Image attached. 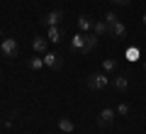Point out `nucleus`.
<instances>
[{"label":"nucleus","mask_w":146,"mask_h":134,"mask_svg":"<svg viewBox=\"0 0 146 134\" xmlns=\"http://www.w3.org/2000/svg\"><path fill=\"white\" fill-rule=\"evenodd\" d=\"M110 83H112V81L107 78L105 71H95V73H90V76L85 78V85H88L90 90H105Z\"/></svg>","instance_id":"f257e3e1"},{"label":"nucleus","mask_w":146,"mask_h":134,"mask_svg":"<svg viewBox=\"0 0 146 134\" xmlns=\"http://www.w3.org/2000/svg\"><path fill=\"white\" fill-rule=\"evenodd\" d=\"M0 51L5 54V59H15L17 54H20V44H17V39L5 37V39H3V44H0Z\"/></svg>","instance_id":"f03ea898"},{"label":"nucleus","mask_w":146,"mask_h":134,"mask_svg":"<svg viewBox=\"0 0 146 134\" xmlns=\"http://www.w3.org/2000/svg\"><path fill=\"white\" fill-rule=\"evenodd\" d=\"M61 20H63V10H58V7H56V10H51V12H46V15H42V20H39V22H42V25L49 29V27H58V25H61Z\"/></svg>","instance_id":"7ed1b4c3"},{"label":"nucleus","mask_w":146,"mask_h":134,"mask_svg":"<svg viewBox=\"0 0 146 134\" xmlns=\"http://www.w3.org/2000/svg\"><path fill=\"white\" fill-rule=\"evenodd\" d=\"M44 66L51 68V71H61V68H63V59H61V54H56V51H46V54H44Z\"/></svg>","instance_id":"20e7f679"},{"label":"nucleus","mask_w":146,"mask_h":134,"mask_svg":"<svg viewBox=\"0 0 146 134\" xmlns=\"http://www.w3.org/2000/svg\"><path fill=\"white\" fill-rule=\"evenodd\" d=\"M115 117H117V110H112V107L100 110V115H98V127H110V124L115 122Z\"/></svg>","instance_id":"39448f33"},{"label":"nucleus","mask_w":146,"mask_h":134,"mask_svg":"<svg viewBox=\"0 0 146 134\" xmlns=\"http://www.w3.org/2000/svg\"><path fill=\"white\" fill-rule=\"evenodd\" d=\"M88 54V47H85V34H76L71 37V54Z\"/></svg>","instance_id":"423d86ee"},{"label":"nucleus","mask_w":146,"mask_h":134,"mask_svg":"<svg viewBox=\"0 0 146 134\" xmlns=\"http://www.w3.org/2000/svg\"><path fill=\"white\" fill-rule=\"evenodd\" d=\"M110 37L112 39H124L127 37V25L122 20H117L115 25H110Z\"/></svg>","instance_id":"0eeeda50"},{"label":"nucleus","mask_w":146,"mask_h":134,"mask_svg":"<svg viewBox=\"0 0 146 134\" xmlns=\"http://www.w3.org/2000/svg\"><path fill=\"white\" fill-rule=\"evenodd\" d=\"M93 25H95V20L90 15H78V29L83 32V34H88V32L93 29Z\"/></svg>","instance_id":"6e6552de"},{"label":"nucleus","mask_w":146,"mask_h":134,"mask_svg":"<svg viewBox=\"0 0 146 134\" xmlns=\"http://www.w3.org/2000/svg\"><path fill=\"white\" fill-rule=\"evenodd\" d=\"M46 39L51 41V44H58V41L63 39V29L61 27H49L46 29Z\"/></svg>","instance_id":"1a4fd4ad"},{"label":"nucleus","mask_w":146,"mask_h":134,"mask_svg":"<svg viewBox=\"0 0 146 134\" xmlns=\"http://www.w3.org/2000/svg\"><path fill=\"white\" fill-rule=\"evenodd\" d=\"M32 47H34L36 54H46V47H49V39H44V37L36 34L34 39H32Z\"/></svg>","instance_id":"9d476101"},{"label":"nucleus","mask_w":146,"mask_h":134,"mask_svg":"<svg viewBox=\"0 0 146 134\" xmlns=\"http://www.w3.org/2000/svg\"><path fill=\"white\" fill-rule=\"evenodd\" d=\"M56 124H58V129H61L63 134H71L73 129H76V124H73V119H71V117H58V122H56Z\"/></svg>","instance_id":"9b49d317"},{"label":"nucleus","mask_w":146,"mask_h":134,"mask_svg":"<svg viewBox=\"0 0 146 134\" xmlns=\"http://www.w3.org/2000/svg\"><path fill=\"white\" fill-rule=\"evenodd\" d=\"M112 85H115V90L124 93L127 88H129V81H127V76H115V78H112Z\"/></svg>","instance_id":"f8f14e48"},{"label":"nucleus","mask_w":146,"mask_h":134,"mask_svg":"<svg viewBox=\"0 0 146 134\" xmlns=\"http://www.w3.org/2000/svg\"><path fill=\"white\" fill-rule=\"evenodd\" d=\"M93 32H95L98 37H102V34H110V25H107L105 20H98V22L93 25Z\"/></svg>","instance_id":"ddd939ff"},{"label":"nucleus","mask_w":146,"mask_h":134,"mask_svg":"<svg viewBox=\"0 0 146 134\" xmlns=\"http://www.w3.org/2000/svg\"><path fill=\"white\" fill-rule=\"evenodd\" d=\"M102 71L105 73H115L117 71V59H112V56L102 59Z\"/></svg>","instance_id":"4468645a"},{"label":"nucleus","mask_w":146,"mask_h":134,"mask_svg":"<svg viewBox=\"0 0 146 134\" xmlns=\"http://www.w3.org/2000/svg\"><path fill=\"white\" fill-rule=\"evenodd\" d=\"M29 68H32V71H42V68H44V56H42V54H36V56L29 59Z\"/></svg>","instance_id":"2eb2a0df"},{"label":"nucleus","mask_w":146,"mask_h":134,"mask_svg":"<svg viewBox=\"0 0 146 134\" xmlns=\"http://www.w3.org/2000/svg\"><path fill=\"white\" fill-rule=\"evenodd\" d=\"M98 41H100V37L95 34V32H93V34H85V47H88V54L98 47Z\"/></svg>","instance_id":"dca6fc26"},{"label":"nucleus","mask_w":146,"mask_h":134,"mask_svg":"<svg viewBox=\"0 0 146 134\" xmlns=\"http://www.w3.org/2000/svg\"><path fill=\"white\" fill-rule=\"evenodd\" d=\"M117 115H119V117H127V115H129V105L119 103V105H117Z\"/></svg>","instance_id":"f3484780"},{"label":"nucleus","mask_w":146,"mask_h":134,"mask_svg":"<svg viewBox=\"0 0 146 134\" xmlns=\"http://www.w3.org/2000/svg\"><path fill=\"white\" fill-rule=\"evenodd\" d=\"M117 20H119V17H117V12H112V10L105 12V22H107V25H115Z\"/></svg>","instance_id":"a211bd4d"},{"label":"nucleus","mask_w":146,"mask_h":134,"mask_svg":"<svg viewBox=\"0 0 146 134\" xmlns=\"http://www.w3.org/2000/svg\"><path fill=\"white\" fill-rule=\"evenodd\" d=\"M110 3H115V5H122V7H124V5H129L131 0H110Z\"/></svg>","instance_id":"6ab92c4d"},{"label":"nucleus","mask_w":146,"mask_h":134,"mask_svg":"<svg viewBox=\"0 0 146 134\" xmlns=\"http://www.w3.org/2000/svg\"><path fill=\"white\" fill-rule=\"evenodd\" d=\"M141 22H144V25H146V12H144V15H141Z\"/></svg>","instance_id":"aec40b11"},{"label":"nucleus","mask_w":146,"mask_h":134,"mask_svg":"<svg viewBox=\"0 0 146 134\" xmlns=\"http://www.w3.org/2000/svg\"><path fill=\"white\" fill-rule=\"evenodd\" d=\"M144 71H146V61H144Z\"/></svg>","instance_id":"412c9836"},{"label":"nucleus","mask_w":146,"mask_h":134,"mask_svg":"<svg viewBox=\"0 0 146 134\" xmlns=\"http://www.w3.org/2000/svg\"><path fill=\"white\" fill-rule=\"evenodd\" d=\"M0 44H3V39H0Z\"/></svg>","instance_id":"4be33fe9"}]
</instances>
